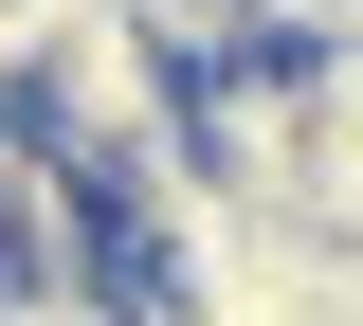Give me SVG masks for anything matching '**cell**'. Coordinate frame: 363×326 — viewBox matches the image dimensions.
<instances>
[{
	"instance_id": "6da1fadb",
	"label": "cell",
	"mask_w": 363,
	"mask_h": 326,
	"mask_svg": "<svg viewBox=\"0 0 363 326\" xmlns=\"http://www.w3.org/2000/svg\"><path fill=\"white\" fill-rule=\"evenodd\" d=\"M200 199L255 235H309V54H255L200 91Z\"/></svg>"
},
{
	"instance_id": "7a4b0ae2",
	"label": "cell",
	"mask_w": 363,
	"mask_h": 326,
	"mask_svg": "<svg viewBox=\"0 0 363 326\" xmlns=\"http://www.w3.org/2000/svg\"><path fill=\"white\" fill-rule=\"evenodd\" d=\"M0 326H164V308H145V290H37V272H18Z\"/></svg>"
},
{
	"instance_id": "3957f363",
	"label": "cell",
	"mask_w": 363,
	"mask_h": 326,
	"mask_svg": "<svg viewBox=\"0 0 363 326\" xmlns=\"http://www.w3.org/2000/svg\"><path fill=\"white\" fill-rule=\"evenodd\" d=\"M0 145H18V127H0ZM0 290H18V218H0Z\"/></svg>"
}]
</instances>
